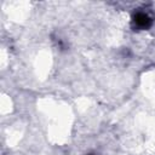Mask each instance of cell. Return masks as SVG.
<instances>
[{"label": "cell", "instance_id": "obj_1", "mask_svg": "<svg viewBox=\"0 0 155 155\" xmlns=\"http://www.w3.org/2000/svg\"><path fill=\"white\" fill-rule=\"evenodd\" d=\"M153 22H154V18L150 16V13L143 10L134 12L132 16V24L138 30H145L150 28Z\"/></svg>", "mask_w": 155, "mask_h": 155}]
</instances>
